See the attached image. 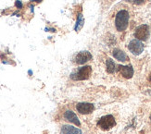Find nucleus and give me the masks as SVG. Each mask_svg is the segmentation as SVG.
Listing matches in <instances>:
<instances>
[{
  "mask_svg": "<svg viewBox=\"0 0 151 134\" xmlns=\"http://www.w3.org/2000/svg\"><path fill=\"white\" fill-rule=\"evenodd\" d=\"M129 22V13L127 10H120L115 18V27L117 31L123 32L127 29Z\"/></svg>",
  "mask_w": 151,
  "mask_h": 134,
  "instance_id": "f257e3e1",
  "label": "nucleus"
},
{
  "mask_svg": "<svg viewBox=\"0 0 151 134\" xmlns=\"http://www.w3.org/2000/svg\"><path fill=\"white\" fill-rule=\"evenodd\" d=\"M92 73V68L90 66H83L79 68L76 71L71 73L70 78L74 80H87Z\"/></svg>",
  "mask_w": 151,
  "mask_h": 134,
  "instance_id": "f03ea898",
  "label": "nucleus"
},
{
  "mask_svg": "<svg viewBox=\"0 0 151 134\" xmlns=\"http://www.w3.org/2000/svg\"><path fill=\"white\" fill-rule=\"evenodd\" d=\"M115 125H116L115 118L113 116H111V115L104 116L97 121V126L104 130H110L111 128H113Z\"/></svg>",
  "mask_w": 151,
  "mask_h": 134,
  "instance_id": "7ed1b4c3",
  "label": "nucleus"
},
{
  "mask_svg": "<svg viewBox=\"0 0 151 134\" xmlns=\"http://www.w3.org/2000/svg\"><path fill=\"white\" fill-rule=\"evenodd\" d=\"M134 36L137 40H139V41H147L149 37L148 26L146 24H143V25H140L139 27H137L134 32Z\"/></svg>",
  "mask_w": 151,
  "mask_h": 134,
  "instance_id": "20e7f679",
  "label": "nucleus"
},
{
  "mask_svg": "<svg viewBox=\"0 0 151 134\" xmlns=\"http://www.w3.org/2000/svg\"><path fill=\"white\" fill-rule=\"evenodd\" d=\"M128 48L132 54H134L135 56H138L144 51V44H142L141 41H139V40L134 39L129 43Z\"/></svg>",
  "mask_w": 151,
  "mask_h": 134,
  "instance_id": "39448f33",
  "label": "nucleus"
},
{
  "mask_svg": "<svg viewBox=\"0 0 151 134\" xmlns=\"http://www.w3.org/2000/svg\"><path fill=\"white\" fill-rule=\"evenodd\" d=\"M76 109L80 114L85 115L93 112L95 110V105L90 103H79L76 105Z\"/></svg>",
  "mask_w": 151,
  "mask_h": 134,
  "instance_id": "423d86ee",
  "label": "nucleus"
},
{
  "mask_svg": "<svg viewBox=\"0 0 151 134\" xmlns=\"http://www.w3.org/2000/svg\"><path fill=\"white\" fill-rule=\"evenodd\" d=\"M92 58V55L87 52V51H83V52H80L78 53L74 60H75V63L76 64H79V65H83L84 63H86L87 61H89V60Z\"/></svg>",
  "mask_w": 151,
  "mask_h": 134,
  "instance_id": "0eeeda50",
  "label": "nucleus"
},
{
  "mask_svg": "<svg viewBox=\"0 0 151 134\" xmlns=\"http://www.w3.org/2000/svg\"><path fill=\"white\" fill-rule=\"evenodd\" d=\"M118 70L120 71L121 74L126 79H131L134 75V70L131 66H122L118 67Z\"/></svg>",
  "mask_w": 151,
  "mask_h": 134,
  "instance_id": "6e6552de",
  "label": "nucleus"
},
{
  "mask_svg": "<svg viewBox=\"0 0 151 134\" xmlns=\"http://www.w3.org/2000/svg\"><path fill=\"white\" fill-rule=\"evenodd\" d=\"M60 134H83V133L81 130L75 128V127L70 125H63L60 130Z\"/></svg>",
  "mask_w": 151,
  "mask_h": 134,
  "instance_id": "1a4fd4ad",
  "label": "nucleus"
},
{
  "mask_svg": "<svg viewBox=\"0 0 151 134\" xmlns=\"http://www.w3.org/2000/svg\"><path fill=\"white\" fill-rule=\"evenodd\" d=\"M64 118H66V119L68 120V121H70V123H73V124H74V125H76V126H80V125H81V123H80V121H79V119H78L77 116L75 115V114H74L73 111L68 110V111L65 112V114H64Z\"/></svg>",
  "mask_w": 151,
  "mask_h": 134,
  "instance_id": "9d476101",
  "label": "nucleus"
},
{
  "mask_svg": "<svg viewBox=\"0 0 151 134\" xmlns=\"http://www.w3.org/2000/svg\"><path fill=\"white\" fill-rule=\"evenodd\" d=\"M113 57L117 60H119V61H122V62H125L128 60V57H127L126 54L120 49H114L113 50Z\"/></svg>",
  "mask_w": 151,
  "mask_h": 134,
  "instance_id": "9b49d317",
  "label": "nucleus"
},
{
  "mask_svg": "<svg viewBox=\"0 0 151 134\" xmlns=\"http://www.w3.org/2000/svg\"><path fill=\"white\" fill-rule=\"evenodd\" d=\"M116 70V66L114 61L111 58L107 59V71L109 73H114Z\"/></svg>",
  "mask_w": 151,
  "mask_h": 134,
  "instance_id": "f8f14e48",
  "label": "nucleus"
},
{
  "mask_svg": "<svg viewBox=\"0 0 151 134\" xmlns=\"http://www.w3.org/2000/svg\"><path fill=\"white\" fill-rule=\"evenodd\" d=\"M83 22H84L83 18V16L80 14V15H79V17H78L77 22H76V25H75V31H76V32H79V31H80V30L82 29V27L83 26Z\"/></svg>",
  "mask_w": 151,
  "mask_h": 134,
  "instance_id": "ddd939ff",
  "label": "nucleus"
},
{
  "mask_svg": "<svg viewBox=\"0 0 151 134\" xmlns=\"http://www.w3.org/2000/svg\"><path fill=\"white\" fill-rule=\"evenodd\" d=\"M145 1L146 0H134V4H136V5H141V4H144L145 3Z\"/></svg>",
  "mask_w": 151,
  "mask_h": 134,
  "instance_id": "4468645a",
  "label": "nucleus"
},
{
  "mask_svg": "<svg viewBox=\"0 0 151 134\" xmlns=\"http://www.w3.org/2000/svg\"><path fill=\"white\" fill-rule=\"evenodd\" d=\"M16 6L18 9H22V4L21 1H19V0H17V1H16Z\"/></svg>",
  "mask_w": 151,
  "mask_h": 134,
  "instance_id": "2eb2a0df",
  "label": "nucleus"
},
{
  "mask_svg": "<svg viewBox=\"0 0 151 134\" xmlns=\"http://www.w3.org/2000/svg\"><path fill=\"white\" fill-rule=\"evenodd\" d=\"M31 1H32V2H41L42 1V0H31Z\"/></svg>",
  "mask_w": 151,
  "mask_h": 134,
  "instance_id": "dca6fc26",
  "label": "nucleus"
},
{
  "mask_svg": "<svg viewBox=\"0 0 151 134\" xmlns=\"http://www.w3.org/2000/svg\"><path fill=\"white\" fill-rule=\"evenodd\" d=\"M148 80L151 82V73H150V75H149V77H148Z\"/></svg>",
  "mask_w": 151,
  "mask_h": 134,
  "instance_id": "f3484780",
  "label": "nucleus"
},
{
  "mask_svg": "<svg viewBox=\"0 0 151 134\" xmlns=\"http://www.w3.org/2000/svg\"><path fill=\"white\" fill-rule=\"evenodd\" d=\"M150 120H151V116H150Z\"/></svg>",
  "mask_w": 151,
  "mask_h": 134,
  "instance_id": "a211bd4d",
  "label": "nucleus"
}]
</instances>
